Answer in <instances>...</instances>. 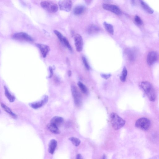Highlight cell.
<instances>
[{
    "label": "cell",
    "instance_id": "obj_1",
    "mask_svg": "<svg viewBox=\"0 0 159 159\" xmlns=\"http://www.w3.org/2000/svg\"><path fill=\"white\" fill-rule=\"evenodd\" d=\"M141 85L149 100L151 101L154 102L156 99V94L152 85L149 82L144 81L141 83Z\"/></svg>",
    "mask_w": 159,
    "mask_h": 159
},
{
    "label": "cell",
    "instance_id": "obj_2",
    "mask_svg": "<svg viewBox=\"0 0 159 159\" xmlns=\"http://www.w3.org/2000/svg\"><path fill=\"white\" fill-rule=\"evenodd\" d=\"M110 118L112 125L115 130L120 129L125 125V121L115 113H111Z\"/></svg>",
    "mask_w": 159,
    "mask_h": 159
},
{
    "label": "cell",
    "instance_id": "obj_3",
    "mask_svg": "<svg viewBox=\"0 0 159 159\" xmlns=\"http://www.w3.org/2000/svg\"><path fill=\"white\" fill-rule=\"evenodd\" d=\"M151 125L150 121L146 118H141L138 119L136 123V126L141 130L146 131L149 129Z\"/></svg>",
    "mask_w": 159,
    "mask_h": 159
},
{
    "label": "cell",
    "instance_id": "obj_4",
    "mask_svg": "<svg viewBox=\"0 0 159 159\" xmlns=\"http://www.w3.org/2000/svg\"><path fill=\"white\" fill-rule=\"evenodd\" d=\"M41 5L42 8L50 13H55L58 10V5L51 2H43L41 3Z\"/></svg>",
    "mask_w": 159,
    "mask_h": 159
},
{
    "label": "cell",
    "instance_id": "obj_5",
    "mask_svg": "<svg viewBox=\"0 0 159 159\" xmlns=\"http://www.w3.org/2000/svg\"><path fill=\"white\" fill-rule=\"evenodd\" d=\"M71 90L75 104L78 106H80L82 103L81 97L77 88L75 85H72Z\"/></svg>",
    "mask_w": 159,
    "mask_h": 159
},
{
    "label": "cell",
    "instance_id": "obj_6",
    "mask_svg": "<svg viewBox=\"0 0 159 159\" xmlns=\"http://www.w3.org/2000/svg\"><path fill=\"white\" fill-rule=\"evenodd\" d=\"M12 38L14 39L17 40L24 41L29 42L34 41L32 38L27 34L23 32L15 34L13 35Z\"/></svg>",
    "mask_w": 159,
    "mask_h": 159
},
{
    "label": "cell",
    "instance_id": "obj_7",
    "mask_svg": "<svg viewBox=\"0 0 159 159\" xmlns=\"http://www.w3.org/2000/svg\"><path fill=\"white\" fill-rule=\"evenodd\" d=\"M60 10L67 12L71 11L72 7V0H62L59 2Z\"/></svg>",
    "mask_w": 159,
    "mask_h": 159
},
{
    "label": "cell",
    "instance_id": "obj_8",
    "mask_svg": "<svg viewBox=\"0 0 159 159\" xmlns=\"http://www.w3.org/2000/svg\"><path fill=\"white\" fill-rule=\"evenodd\" d=\"M103 8L106 10L110 11L117 15H120L121 14L120 9L114 5L105 4L103 6Z\"/></svg>",
    "mask_w": 159,
    "mask_h": 159
},
{
    "label": "cell",
    "instance_id": "obj_9",
    "mask_svg": "<svg viewBox=\"0 0 159 159\" xmlns=\"http://www.w3.org/2000/svg\"><path fill=\"white\" fill-rule=\"evenodd\" d=\"M75 44L78 52L82 51L83 47V41L82 37L79 34H77L74 38Z\"/></svg>",
    "mask_w": 159,
    "mask_h": 159
},
{
    "label": "cell",
    "instance_id": "obj_10",
    "mask_svg": "<svg viewBox=\"0 0 159 159\" xmlns=\"http://www.w3.org/2000/svg\"><path fill=\"white\" fill-rule=\"evenodd\" d=\"M158 56L157 53L154 51L150 52L148 54L147 62L149 66H152L156 62L158 59Z\"/></svg>",
    "mask_w": 159,
    "mask_h": 159
},
{
    "label": "cell",
    "instance_id": "obj_11",
    "mask_svg": "<svg viewBox=\"0 0 159 159\" xmlns=\"http://www.w3.org/2000/svg\"><path fill=\"white\" fill-rule=\"evenodd\" d=\"M48 100V97L47 95H45L42 100L41 101L30 104L31 107L34 109H38L42 107L47 102Z\"/></svg>",
    "mask_w": 159,
    "mask_h": 159
},
{
    "label": "cell",
    "instance_id": "obj_12",
    "mask_svg": "<svg viewBox=\"0 0 159 159\" xmlns=\"http://www.w3.org/2000/svg\"><path fill=\"white\" fill-rule=\"evenodd\" d=\"M36 45L40 50L43 57L46 58L50 50L49 47L47 45L41 44H38Z\"/></svg>",
    "mask_w": 159,
    "mask_h": 159
},
{
    "label": "cell",
    "instance_id": "obj_13",
    "mask_svg": "<svg viewBox=\"0 0 159 159\" xmlns=\"http://www.w3.org/2000/svg\"><path fill=\"white\" fill-rule=\"evenodd\" d=\"M125 54L129 61H133L135 59V52L133 50L129 49H127L125 51Z\"/></svg>",
    "mask_w": 159,
    "mask_h": 159
},
{
    "label": "cell",
    "instance_id": "obj_14",
    "mask_svg": "<svg viewBox=\"0 0 159 159\" xmlns=\"http://www.w3.org/2000/svg\"><path fill=\"white\" fill-rule=\"evenodd\" d=\"M63 121H64V120H63L62 117L58 116H55L53 117L51 119L50 123L58 127L63 123Z\"/></svg>",
    "mask_w": 159,
    "mask_h": 159
},
{
    "label": "cell",
    "instance_id": "obj_15",
    "mask_svg": "<svg viewBox=\"0 0 159 159\" xmlns=\"http://www.w3.org/2000/svg\"><path fill=\"white\" fill-rule=\"evenodd\" d=\"M57 145V141L55 140H51L49 143L48 148V152L53 154L55 150Z\"/></svg>",
    "mask_w": 159,
    "mask_h": 159
},
{
    "label": "cell",
    "instance_id": "obj_16",
    "mask_svg": "<svg viewBox=\"0 0 159 159\" xmlns=\"http://www.w3.org/2000/svg\"><path fill=\"white\" fill-rule=\"evenodd\" d=\"M48 129L52 133L55 134H59L60 131L58 128V127L54 124L50 123L47 125Z\"/></svg>",
    "mask_w": 159,
    "mask_h": 159
},
{
    "label": "cell",
    "instance_id": "obj_17",
    "mask_svg": "<svg viewBox=\"0 0 159 159\" xmlns=\"http://www.w3.org/2000/svg\"><path fill=\"white\" fill-rule=\"evenodd\" d=\"M139 1L143 8L147 13L149 14H152L153 13V10L147 4L144 2L143 0H139Z\"/></svg>",
    "mask_w": 159,
    "mask_h": 159
},
{
    "label": "cell",
    "instance_id": "obj_18",
    "mask_svg": "<svg viewBox=\"0 0 159 159\" xmlns=\"http://www.w3.org/2000/svg\"><path fill=\"white\" fill-rule=\"evenodd\" d=\"M100 31L99 27L96 25H91L87 29L88 33L90 34H96Z\"/></svg>",
    "mask_w": 159,
    "mask_h": 159
},
{
    "label": "cell",
    "instance_id": "obj_19",
    "mask_svg": "<svg viewBox=\"0 0 159 159\" xmlns=\"http://www.w3.org/2000/svg\"><path fill=\"white\" fill-rule=\"evenodd\" d=\"M1 106L4 110L14 118L17 117V115L14 113L10 109L3 103L1 104Z\"/></svg>",
    "mask_w": 159,
    "mask_h": 159
},
{
    "label": "cell",
    "instance_id": "obj_20",
    "mask_svg": "<svg viewBox=\"0 0 159 159\" xmlns=\"http://www.w3.org/2000/svg\"><path fill=\"white\" fill-rule=\"evenodd\" d=\"M85 10V7L82 6H78L76 7L74 10V14L76 15L82 14Z\"/></svg>",
    "mask_w": 159,
    "mask_h": 159
},
{
    "label": "cell",
    "instance_id": "obj_21",
    "mask_svg": "<svg viewBox=\"0 0 159 159\" xmlns=\"http://www.w3.org/2000/svg\"><path fill=\"white\" fill-rule=\"evenodd\" d=\"M5 94L6 97L10 102H14L15 100V97L10 93L8 89L6 86H4Z\"/></svg>",
    "mask_w": 159,
    "mask_h": 159
},
{
    "label": "cell",
    "instance_id": "obj_22",
    "mask_svg": "<svg viewBox=\"0 0 159 159\" xmlns=\"http://www.w3.org/2000/svg\"><path fill=\"white\" fill-rule=\"evenodd\" d=\"M103 25L105 28L108 32L110 34L113 35L114 34V29L113 25L106 22H104Z\"/></svg>",
    "mask_w": 159,
    "mask_h": 159
},
{
    "label": "cell",
    "instance_id": "obj_23",
    "mask_svg": "<svg viewBox=\"0 0 159 159\" xmlns=\"http://www.w3.org/2000/svg\"><path fill=\"white\" fill-rule=\"evenodd\" d=\"M78 85L81 91L85 94L88 93V90L86 87L81 82L79 81Z\"/></svg>",
    "mask_w": 159,
    "mask_h": 159
},
{
    "label": "cell",
    "instance_id": "obj_24",
    "mask_svg": "<svg viewBox=\"0 0 159 159\" xmlns=\"http://www.w3.org/2000/svg\"><path fill=\"white\" fill-rule=\"evenodd\" d=\"M127 74H128V71H127L126 68L125 67H124L120 78L121 81L123 82L125 81Z\"/></svg>",
    "mask_w": 159,
    "mask_h": 159
},
{
    "label": "cell",
    "instance_id": "obj_25",
    "mask_svg": "<svg viewBox=\"0 0 159 159\" xmlns=\"http://www.w3.org/2000/svg\"><path fill=\"white\" fill-rule=\"evenodd\" d=\"M69 140L73 144L76 146H78L81 143V141L79 139L74 137H70Z\"/></svg>",
    "mask_w": 159,
    "mask_h": 159
},
{
    "label": "cell",
    "instance_id": "obj_26",
    "mask_svg": "<svg viewBox=\"0 0 159 159\" xmlns=\"http://www.w3.org/2000/svg\"><path fill=\"white\" fill-rule=\"evenodd\" d=\"M62 43L68 48V49L71 51H72V48L70 45L69 41L66 38L64 37L63 38Z\"/></svg>",
    "mask_w": 159,
    "mask_h": 159
},
{
    "label": "cell",
    "instance_id": "obj_27",
    "mask_svg": "<svg viewBox=\"0 0 159 159\" xmlns=\"http://www.w3.org/2000/svg\"><path fill=\"white\" fill-rule=\"evenodd\" d=\"M54 33L57 36L60 42L62 43L64 37L63 36L62 34L58 30H54Z\"/></svg>",
    "mask_w": 159,
    "mask_h": 159
},
{
    "label": "cell",
    "instance_id": "obj_28",
    "mask_svg": "<svg viewBox=\"0 0 159 159\" xmlns=\"http://www.w3.org/2000/svg\"><path fill=\"white\" fill-rule=\"evenodd\" d=\"M82 60L85 68L88 70H89L90 69V66L86 58L84 56H83L82 57Z\"/></svg>",
    "mask_w": 159,
    "mask_h": 159
},
{
    "label": "cell",
    "instance_id": "obj_29",
    "mask_svg": "<svg viewBox=\"0 0 159 159\" xmlns=\"http://www.w3.org/2000/svg\"><path fill=\"white\" fill-rule=\"evenodd\" d=\"M135 22L139 25H142L143 22L140 18L138 16H136L135 18Z\"/></svg>",
    "mask_w": 159,
    "mask_h": 159
},
{
    "label": "cell",
    "instance_id": "obj_30",
    "mask_svg": "<svg viewBox=\"0 0 159 159\" xmlns=\"http://www.w3.org/2000/svg\"><path fill=\"white\" fill-rule=\"evenodd\" d=\"M101 75L102 78L106 79H109L111 76L110 74H101Z\"/></svg>",
    "mask_w": 159,
    "mask_h": 159
},
{
    "label": "cell",
    "instance_id": "obj_31",
    "mask_svg": "<svg viewBox=\"0 0 159 159\" xmlns=\"http://www.w3.org/2000/svg\"><path fill=\"white\" fill-rule=\"evenodd\" d=\"M49 70L50 72V74L49 78H51L52 77L53 75V69L52 67H50L49 68Z\"/></svg>",
    "mask_w": 159,
    "mask_h": 159
},
{
    "label": "cell",
    "instance_id": "obj_32",
    "mask_svg": "<svg viewBox=\"0 0 159 159\" xmlns=\"http://www.w3.org/2000/svg\"><path fill=\"white\" fill-rule=\"evenodd\" d=\"M76 158L78 159H80L82 158V157L81 155L80 154H79L77 155Z\"/></svg>",
    "mask_w": 159,
    "mask_h": 159
},
{
    "label": "cell",
    "instance_id": "obj_33",
    "mask_svg": "<svg viewBox=\"0 0 159 159\" xmlns=\"http://www.w3.org/2000/svg\"><path fill=\"white\" fill-rule=\"evenodd\" d=\"M131 3L133 5H134L135 4V0H130Z\"/></svg>",
    "mask_w": 159,
    "mask_h": 159
},
{
    "label": "cell",
    "instance_id": "obj_34",
    "mask_svg": "<svg viewBox=\"0 0 159 159\" xmlns=\"http://www.w3.org/2000/svg\"><path fill=\"white\" fill-rule=\"evenodd\" d=\"M68 76L69 77H70L72 75V72L71 71H68Z\"/></svg>",
    "mask_w": 159,
    "mask_h": 159
},
{
    "label": "cell",
    "instance_id": "obj_35",
    "mask_svg": "<svg viewBox=\"0 0 159 159\" xmlns=\"http://www.w3.org/2000/svg\"><path fill=\"white\" fill-rule=\"evenodd\" d=\"M104 1H111V0H104Z\"/></svg>",
    "mask_w": 159,
    "mask_h": 159
}]
</instances>
